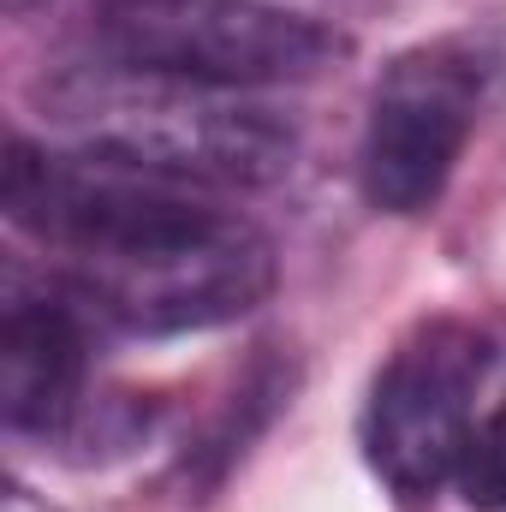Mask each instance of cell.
<instances>
[{
    "label": "cell",
    "mask_w": 506,
    "mask_h": 512,
    "mask_svg": "<svg viewBox=\"0 0 506 512\" xmlns=\"http://www.w3.org/2000/svg\"><path fill=\"white\" fill-rule=\"evenodd\" d=\"M0 512H60V507H48L30 483H18V477H12V483H6V495H0Z\"/></svg>",
    "instance_id": "10"
},
{
    "label": "cell",
    "mask_w": 506,
    "mask_h": 512,
    "mask_svg": "<svg viewBox=\"0 0 506 512\" xmlns=\"http://www.w3.org/2000/svg\"><path fill=\"white\" fill-rule=\"evenodd\" d=\"M42 114L72 149L173 185L268 191L298 167V126L286 114L245 102L239 90L149 78L108 60L42 84Z\"/></svg>",
    "instance_id": "2"
},
{
    "label": "cell",
    "mask_w": 506,
    "mask_h": 512,
    "mask_svg": "<svg viewBox=\"0 0 506 512\" xmlns=\"http://www.w3.org/2000/svg\"><path fill=\"white\" fill-rule=\"evenodd\" d=\"M161 405L149 393H126V387H90V399L78 405V417L66 423V435L54 441L72 465H102L120 459L131 447H143L155 435Z\"/></svg>",
    "instance_id": "8"
},
{
    "label": "cell",
    "mask_w": 506,
    "mask_h": 512,
    "mask_svg": "<svg viewBox=\"0 0 506 512\" xmlns=\"http://www.w3.org/2000/svg\"><path fill=\"white\" fill-rule=\"evenodd\" d=\"M96 316L54 280L30 286L24 268L6 274V310H0V417L6 435H30L54 447L78 405L90 399V352H96Z\"/></svg>",
    "instance_id": "6"
},
{
    "label": "cell",
    "mask_w": 506,
    "mask_h": 512,
    "mask_svg": "<svg viewBox=\"0 0 506 512\" xmlns=\"http://www.w3.org/2000/svg\"><path fill=\"white\" fill-rule=\"evenodd\" d=\"M459 501L477 512H506V405H495L489 417H477L465 453H459Z\"/></svg>",
    "instance_id": "9"
},
{
    "label": "cell",
    "mask_w": 506,
    "mask_h": 512,
    "mask_svg": "<svg viewBox=\"0 0 506 512\" xmlns=\"http://www.w3.org/2000/svg\"><path fill=\"white\" fill-rule=\"evenodd\" d=\"M495 358V334L471 316H429L381 358L358 441L399 501H429L441 483H453Z\"/></svg>",
    "instance_id": "5"
},
{
    "label": "cell",
    "mask_w": 506,
    "mask_h": 512,
    "mask_svg": "<svg viewBox=\"0 0 506 512\" xmlns=\"http://www.w3.org/2000/svg\"><path fill=\"white\" fill-rule=\"evenodd\" d=\"M298 393V358L280 352V346H256L239 370V382L227 387V399L215 405V417L203 423L197 441H185L179 465H173V483L185 501H209L251 453L256 441L274 429V417L292 405Z\"/></svg>",
    "instance_id": "7"
},
{
    "label": "cell",
    "mask_w": 506,
    "mask_h": 512,
    "mask_svg": "<svg viewBox=\"0 0 506 512\" xmlns=\"http://www.w3.org/2000/svg\"><path fill=\"white\" fill-rule=\"evenodd\" d=\"M90 42L108 66L239 96L316 84L358 54L352 30L274 0H102Z\"/></svg>",
    "instance_id": "4"
},
{
    "label": "cell",
    "mask_w": 506,
    "mask_h": 512,
    "mask_svg": "<svg viewBox=\"0 0 506 512\" xmlns=\"http://www.w3.org/2000/svg\"><path fill=\"white\" fill-rule=\"evenodd\" d=\"M506 90V24H471L381 66L358 143V191L376 215H429Z\"/></svg>",
    "instance_id": "3"
},
{
    "label": "cell",
    "mask_w": 506,
    "mask_h": 512,
    "mask_svg": "<svg viewBox=\"0 0 506 512\" xmlns=\"http://www.w3.org/2000/svg\"><path fill=\"white\" fill-rule=\"evenodd\" d=\"M0 209L24 239L66 256L60 286L114 334L233 328L280 286L274 239L251 215L84 149L12 137Z\"/></svg>",
    "instance_id": "1"
}]
</instances>
